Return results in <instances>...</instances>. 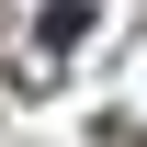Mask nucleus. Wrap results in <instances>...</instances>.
<instances>
[{
	"label": "nucleus",
	"mask_w": 147,
	"mask_h": 147,
	"mask_svg": "<svg viewBox=\"0 0 147 147\" xmlns=\"http://www.w3.org/2000/svg\"><path fill=\"white\" fill-rule=\"evenodd\" d=\"M91 34V0H45V45H79Z\"/></svg>",
	"instance_id": "nucleus-1"
}]
</instances>
